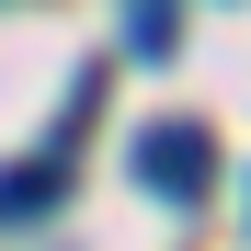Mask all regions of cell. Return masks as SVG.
I'll return each instance as SVG.
<instances>
[{
	"label": "cell",
	"instance_id": "obj_1",
	"mask_svg": "<svg viewBox=\"0 0 251 251\" xmlns=\"http://www.w3.org/2000/svg\"><path fill=\"white\" fill-rule=\"evenodd\" d=\"M126 160H137V183H149V194H172V205H194L205 183H217V137H205L194 114L137 126V149H126Z\"/></svg>",
	"mask_w": 251,
	"mask_h": 251
},
{
	"label": "cell",
	"instance_id": "obj_2",
	"mask_svg": "<svg viewBox=\"0 0 251 251\" xmlns=\"http://www.w3.org/2000/svg\"><path fill=\"white\" fill-rule=\"evenodd\" d=\"M57 194H69V149H46V160H12V172H0V228L46 217Z\"/></svg>",
	"mask_w": 251,
	"mask_h": 251
},
{
	"label": "cell",
	"instance_id": "obj_3",
	"mask_svg": "<svg viewBox=\"0 0 251 251\" xmlns=\"http://www.w3.org/2000/svg\"><path fill=\"white\" fill-rule=\"evenodd\" d=\"M172 46H183V23H172V0H126V57H149V69H160Z\"/></svg>",
	"mask_w": 251,
	"mask_h": 251
}]
</instances>
